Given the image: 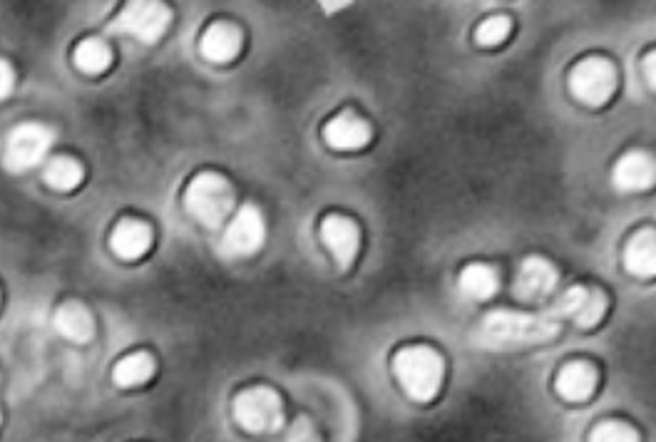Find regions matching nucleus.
<instances>
[{
  "label": "nucleus",
  "instance_id": "obj_1",
  "mask_svg": "<svg viewBox=\"0 0 656 442\" xmlns=\"http://www.w3.org/2000/svg\"><path fill=\"white\" fill-rule=\"evenodd\" d=\"M557 333V318L552 316H527L515 311H492L483 318L475 331L478 346L490 351H512V348L535 346L550 341Z\"/></svg>",
  "mask_w": 656,
  "mask_h": 442
},
{
  "label": "nucleus",
  "instance_id": "obj_2",
  "mask_svg": "<svg viewBox=\"0 0 656 442\" xmlns=\"http://www.w3.org/2000/svg\"><path fill=\"white\" fill-rule=\"evenodd\" d=\"M393 370L410 398L425 403L438 393L443 380V358L425 346L403 348L393 361Z\"/></svg>",
  "mask_w": 656,
  "mask_h": 442
},
{
  "label": "nucleus",
  "instance_id": "obj_3",
  "mask_svg": "<svg viewBox=\"0 0 656 442\" xmlns=\"http://www.w3.org/2000/svg\"><path fill=\"white\" fill-rule=\"evenodd\" d=\"M187 209L194 219L207 224L209 229H217L224 224V219L229 217L234 204L232 187L224 177L219 174H199L187 189Z\"/></svg>",
  "mask_w": 656,
  "mask_h": 442
},
{
  "label": "nucleus",
  "instance_id": "obj_4",
  "mask_svg": "<svg viewBox=\"0 0 656 442\" xmlns=\"http://www.w3.org/2000/svg\"><path fill=\"white\" fill-rule=\"evenodd\" d=\"M234 415L249 433H276L284 425L281 400L269 388H249L234 400Z\"/></svg>",
  "mask_w": 656,
  "mask_h": 442
},
{
  "label": "nucleus",
  "instance_id": "obj_5",
  "mask_svg": "<svg viewBox=\"0 0 656 442\" xmlns=\"http://www.w3.org/2000/svg\"><path fill=\"white\" fill-rule=\"evenodd\" d=\"M53 145V132L43 125H20L10 132L8 142H5V167L10 172H25L33 169L35 164L43 162Z\"/></svg>",
  "mask_w": 656,
  "mask_h": 442
},
{
  "label": "nucleus",
  "instance_id": "obj_6",
  "mask_svg": "<svg viewBox=\"0 0 656 442\" xmlns=\"http://www.w3.org/2000/svg\"><path fill=\"white\" fill-rule=\"evenodd\" d=\"M617 85V73L612 65L602 58H587L572 70L570 87L572 95L584 105H602L609 100Z\"/></svg>",
  "mask_w": 656,
  "mask_h": 442
},
{
  "label": "nucleus",
  "instance_id": "obj_7",
  "mask_svg": "<svg viewBox=\"0 0 656 442\" xmlns=\"http://www.w3.org/2000/svg\"><path fill=\"white\" fill-rule=\"evenodd\" d=\"M169 23V10L162 3H130L112 23V33H127L142 43H155Z\"/></svg>",
  "mask_w": 656,
  "mask_h": 442
},
{
  "label": "nucleus",
  "instance_id": "obj_8",
  "mask_svg": "<svg viewBox=\"0 0 656 442\" xmlns=\"http://www.w3.org/2000/svg\"><path fill=\"white\" fill-rule=\"evenodd\" d=\"M264 241V219H261L259 209L246 204L239 209V214L229 224L227 234H224L222 249L229 256H249Z\"/></svg>",
  "mask_w": 656,
  "mask_h": 442
},
{
  "label": "nucleus",
  "instance_id": "obj_9",
  "mask_svg": "<svg viewBox=\"0 0 656 442\" xmlns=\"http://www.w3.org/2000/svg\"><path fill=\"white\" fill-rule=\"evenodd\" d=\"M557 286V271L555 266L540 256H530L517 271L515 294L522 301H542L555 291Z\"/></svg>",
  "mask_w": 656,
  "mask_h": 442
},
{
  "label": "nucleus",
  "instance_id": "obj_10",
  "mask_svg": "<svg viewBox=\"0 0 656 442\" xmlns=\"http://www.w3.org/2000/svg\"><path fill=\"white\" fill-rule=\"evenodd\" d=\"M604 308H607V301H604L602 291L574 286V289L565 291L560 301H557L555 313L557 316L572 318L577 326L589 328L604 316Z\"/></svg>",
  "mask_w": 656,
  "mask_h": 442
},
{
  "label": "nucleus",
  "instance_id": "obj_11",
  "mask_svg": "<svg viewBox=\"0 0 656 442\" xmlns=\"http://www.w3.org/2000/svg\"><path fill=\"white\" fill-rule=\"evenodd\" d=\"M656 182V159L647 152H629L614 167V187L622 192H644Z\"/></svg>",
  "mask_w": 656,
  "mask_h": 442
},
{
  "label": "nucleus",
  "instance_id": "obj_12",
  "mask_svg": "<svg viewBox=\"0 0 656 442\" xmlns=\"http://www.w3.org/2000/svg\"><path fill=\"white\" fill-rule=\"evenodd\" d=\"M321 239L333 254L336 264L346 269L358 251V229L351 219L346 217H326L321 224Z\"/></svg>",
  "mask_w": 656,
  "mask_h": 442
},
{
  "label": "nucleus",
  "instance_id": "obj_13",
  "mask_svg": "<svg viewBox=\"0 0 656 442\" xmlns=\"http://www.w3.org/2000/svg\"><path fill=\"white\" fill-rule=\"evenodd\" d=\"M324 137L328 145L336 149H358L371 140V130L361 117H356L353 112H343L328 122Z\"/></svg>",
  "mask_w": 656,
  "mask_h": 442
},
{
  "label": "nucleus",
  "instance_id": "obj_14",
  "mask_svg": "<svg viewBox=\"0 0 656 442\" xmlns=\"http://www.w3.org/2000/svg\"><path fill=\"white\" fill-rule=\"evenodd\" d=\"M242 48V33L229 23H217L204 33L202 53L212 63H227Z\"/></svg>",
  "mask_w": 656,
  "mask_h": 442
},
{
  "label": "nucleus",
  "instance_id": "obj_15",
  "mask_svg": "<svg viewBox=\"0 0 656 442\" xmlns=\"http://www.w3.org/2000/svg\"><path fill=\"white\" fill-rule=\"evenodd\" d=\"M624 264L632 274L637 276H654L656 274V231L644 229L629 239L627 251H624Z\"/></svg>",
  "mask_w": 656,
  "mask_h": 442
},
{
  "label": "nucleus",
  "instance_id": "obj_16",
  "mask_svg": "<svg viewBox=\"0 0 656 442\" xmlns=\"http://www.w3.org/2000/svg\"><path fill=\"white\" fill-rule=\"evenodd\" d=\"M152 241L150 226L142 221H122L115 231H112V251L122 259H137L147 251Z\"/></svg>",
  "mask_w": 656,
  "mask_h": 442
},
{
  "label": "nucleus",
  "instance_id": "obj_17",
  "mask_svg": "<svg viewBox=\"0 0 656 442\" xmlns=\"http://www.w3.org/2000/svg\"><path fill=\"white\" fill-rule=\"evenodd\" d=\"M55 328H58L60 336H65L68 341L75 343L90 341L92 331H95L92 316L80 303H65V306H60V311L55 313Z\"/></svg>",
  "mask_w": 656,
  "mask_h": 442
},
{
  "label": "nucleus",
  "instance_id": "obj_18",
  "mask_svg": "<svg viewBox=\"0 0 656 442\" xmlns=\"http://www.w3.org/2000/svg\"><path fill=\"white\" fill-rule=\"evenodd\" d=\"M594 383H597V373L587 363H570L557 375V390L562 398L567 400H584L592 395Z\"/></svg>",
  "mask_w": 656,
  "mask_h": 442
},
{
  "label": "nucleus",
  "instance_id": "obj_19",
  "mask_svg": "<svg viewBox=\"0 0 656 442\" xmlns=\"http://www.w3.org/2000/svg\"><path fill=\"white\" fill-rule=\"evenodd\" d=\"M458 286L463 296L473 298V301H483V298H490L497 291V274L490 266L473 264L460 274Z\"/></svg>",
  "mask_w": 656,
  "mask_h": 442
},
{
  "label": "nucleus",
  "instance_id": "obj_20",
  "mask_svg": "<svg viewBox=\"0 0 656 442\" xmlns=\"http://www.w3.org/2000/svg\"><path fill=\"white\" fill-rule=\"evenodd\" d=\"M43 177L53 189H63V192H68V189H73L75 184L80 182L82 169L73 157H53L48 164H45Z\"/></svg>",
  "mask_w": 656,
  "mask_h": 442
},
{
  "label": "nucleus",
  "instance_id": "obj_21",
  "mask_svg": "<svg viewBox=\"0 0 656 442\" xmlns=\"http://www.w3.org/2000/svg\"><path fill=\"white\" fill-rule=\"evenodd\" d=\"M155 370V361L147 353H135V356H127L120 366L115 368V383L122 388H130V385L145 383L147 378Z\"/></svg>",
  "mask_w": 656,
  "mask_h": 442
},
{
  "label": "nucleus",
  "instance_id": "obj_22",
  "mask_svg": "<svg viewBox=\"0 0 656 442\" xmlns=\"http://www.w3.org/2000/svg\"><path fill=\"white\" fill-rule=\"evenodd\" d=\"M75 63L85 73L97 75L110 65V50H107L102 40H85L78 48V53H75Z\"/></svg>",
  "mask_w": 656,
  "mask_h": 442
},
{
  "label": "nucleus",
  "instance_id": "obj_23",
  "mask_svg": "<svg viewBox=\"0 0 656 442\" xmlns=\"http://www.w3.org/2000/svg\"><path fill=\"white\" fill-rule=\"evenodd\" d=\"M589 442H639V435L634 433L629 425L607 420V423L597 425V428L592 430V438H589Z\"/></svg>",
  "mask_w": 656,
  "mask_h": 442
},
{
  "label": "nucleus",
  "instance_id": "obj_24",
  "mask_svg": "<svg viewBox=\"0 0 656 442\" xmlns=\"http://www.w3.org/2000/svg\"><path fill=\"white\" fill-rule=\"evenodd\" d=\"M510 33V20L505 15H495V18H488L483 25L478 28V43L480 45H497L507 38Z\"/></svg>",
  "mask_w": 656,
  "mask_h": 442
},
{
  "label": "nucleus",
  "instance_id": "obj_25",
  "mask_svg": "<svg viewBox=\"0 0 656 442\" xmlns=\"http://www.w3.org/2000/svg\"><path fill=\"white\" fill-rule=\"evenodd\" d=\"M286 442H319V435H316L314 425L309 420L299 418L291 425L289 433H286Z\"/></svg>",
  "mask_w": 656,
  "mask_h": 442
},
{
  "label": "nucleus",
  "instance_id": "obj_26",
  "mask_svg": "<svg viewBox=\"0 0 656 442\" xmlns=\"http://www.w3.org/2000/svg\"><path fill=\"white\" fill-rule=\"evenodd\" d=\"M644 75H647L649 85L656 90V50L654 53H649L647 60H644Z\"/></svg>",
  "mask_w": 656,
  "mask_h": 442
},
{
  "label": "nucleus",
  "instance_id": "obj_27",
  "mask_svg": "<svg viewBox=\"0 0 656 442\" xmlns=\"http://www.w3.org/2000/svg\"><path fill=\"white\" fill-rule=\"evenodd\" d=\"M0 73H3V92H0V95L8 97L10 90H13V73H10V65L8 63L0 65Z\"/></svg>",
  "mask_w": 656,
  "mask_h": 442
},
{
  "label": "nucleus",
  "instance_id": "obj_28",
  "mask_svg": "<svg viewBox=\"0 0 656 442\" xmlns=\"http://www.w3.org/2000/svg\"><path fill=\"white\" fill-rule=\"evenodd\" d=\"M321 5H324L326 10H336V8H343L346 3H321Z\"/></svg>",
  "mask_w": 656,
  "mask_h": 442
}]
</instances>
